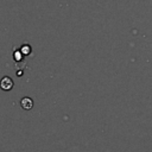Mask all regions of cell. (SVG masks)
<instances>
[{
	"mask_svg": "<svg viewBox=\"0 0 152 152\" xmlns=\"http://www.w3.org/2000/svg\"><path fill=\"white\" fill-rule=\"evenodd\" d=\"M20 52H21V53H24V55H28V53L31 52V48H30V45H27V44L23 45V48H21Z\"/></svg>",
	"mask_w": 152,
	"mask_h": 152,
	"instance_id": "3",
	"label": "cell"
},
{
	"mask_svg": "<svg viewBox=\"0 0 152 152\" xmlns=\"http://www.w3.org/2000/svg\"><path fill=\"white\" fill-rule=\"evenodd\" d=\"M20 106H21L23 109L30 110V109H32V107H33V100H32L31 97H28V96H24V97L20 100Z\"/></svg>",
	"mask_w": 152,
	"mask_h": 152,
	"instance_id": "2",
	"label": "cell"
},
{
	"mask_svg": "<svg viewBox=\"0 0 152 152\" xmlns=\"http://www.w3.org/2000/svg\"><path fill=\"white\" fill-rule=\"evenodd\" d=\"M13 86H14V82H13V80L10 76H4L0 80V88L2 90H5V91L11 90L13 88Z\"/></svg>",
	"mask_w": 152,
	"mask_h": 152,
	"instance_id": "1",
	"label": "cell"
}]
</instances>
